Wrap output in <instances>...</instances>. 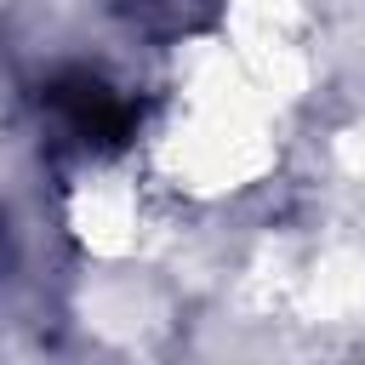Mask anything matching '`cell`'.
<instances>
[{"instance_id":"obj_1","label":"cell","mask_w":365,"mask_h":365,"mask_svg":"<svg viewBox=\"0 0 365 365\" xmlns=\"http://www.w3.org/2000/svg\"><path fill=\"white\" fill-rule=\"evenodd\" d=\"M46 114H51V125L74 143V148H86V154H114V148H125L131 137H137V103L125 97V91H114L103 74H86V68H74V74H57L51 86H46Z\"/></svg>"}]
</instances>
